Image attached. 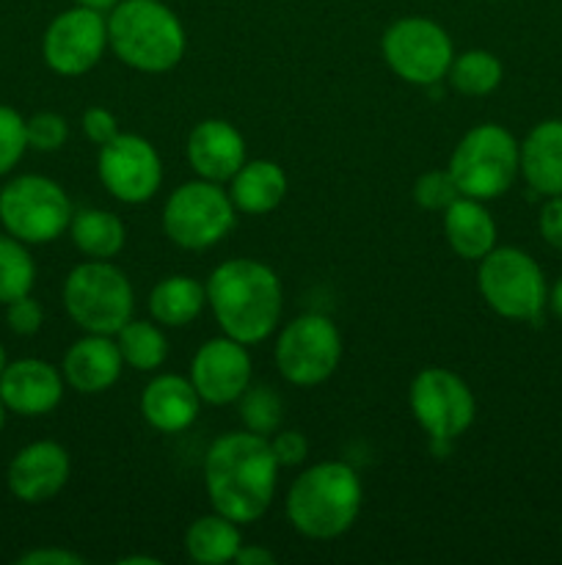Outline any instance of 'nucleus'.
Wrapping results in <instances>:
<instances>
[{
  "label": "nucleus",
  "instance_id": "f257e3e1",
  "mask_svg": "<svg viewBox=\"0 0 562 565\" xmlns=\"http://www.w3.org/2000/svg\"><path fill=\"white\" fill-rule=\"evenodd\" d=\"M279 461L270 441L251 430L218 436L204 456V489L209 505L237 524H251L273 505Z\"/></svg>",
  "mask_w": 562,
  "mask_h": 565
},
{
  "label": "nucleus",
  "instance_id": "f03ea898",
  "mask_svg": "<svg viewBox=\"0 0 562 565\" xmlns=\"http://www.w3.org/2000/svg\"><path fill=\"white\" fill-rule=\"evenodd\" d=\"M204 290L220 331L231 340L257 345L279 329L284 292L270 265L251 257L226 259L209 274Z\"/></svg>",
  "mask_w": 562,
  "mask_h": 565
},
{
  "label": "nucleus",
  "instance_id": "7ed1b4c3",
  "mask_svg": "<svg viewBox=\"0 0 562 565\" xmlns=\"http://www.w3.org/2000/svg\"><path fill=\"white\" fill-rule=\"evenodd\" d=\"M361 478L345 461L303 469L287 491V519L303 539L331 541L345 535L361 513Z\"/></svg>",
  "mask_w": 562,
  "mask_h": 565
},
{
  "label": "nucleus",
  "instance_id": "20e7f679",
  "mask_svg": "<svg viewBox=\"0 0 562 565\" xmlns=\"http://www.w3.org/2000/svg\"><path fill=\"white\" fill-rule=\"evenodd\" d=\"M108 47L130 70L163 75L185 58V25L163 0H119L108 11Z\"/></svg>",
  "mask_w": 562,
  "mask_h": 565
},
{
  "label": "nucleus",
  "instance_id": "39448f33",
  "mask_svg": "<svg viewBox=\"0 0 562 565\" xmlns=\"http://www.w3.org/2000/svg\"><path fill=\"white\" fill-rule=\"evenodd\" d=\"M64 309L86 334L114 337L136 312L130 279L110 259H86L64 279Z\"/></svg>",
  "mask_w": 562,
  "mask_h": 565
},
{
  "label": "nucleus",
  "instance_id": "423d86ee",
  "mask_svg": "<svg viewBox=\"0 0 562 565\" xmlns=\"http://www.w3.org/2000/svg\"><path fill=\"white\" fill-rule=\"evenodd\" d=\"M450 174L463 196L490 202L505 196L521 174V143L496 121L472 127L450 154Z\"/></svg>",
  "mask_w": 562,
  "mask_h": 565
},
{
  "label": "nucleus",
  "instance_id": "0eeeda50",
  "mask_svg": "<svg viewBox=\"0 0 562 565\" xmlns=\"http://www.w3.org/2000/svg\"><path fill=\"white\" fill-rule=\"evenodd\" d=\"M69 196L55 180L20 174L0 188V226L28 246L58 241L72 224Z\"/></svg>",
  "mask_w": 562,
  "mask_h": 565
},
{
  "label": "nucleus",
  "instance_id": "6e6552de",
  "mask_svg": "<svg viewBox=\"0 0 562 565\" xmlns=\"http://www.w3.org/2000/svg\"><path fill=\"white\" fill-rule=\"evenodd\" d=\"M477 290L505 320H538L549 303L543 270L516 246H496L479 259Z\"/></svg>",
  "mask_w": 562,
  "mask_h": 565
},
{
  "label": "nucleus",
  "instance_id": "1a4fd4ad",
  "mask_svg": "<svg viewBox=\"0 0 562 565\" xmlns=\"http://www.w3.org/2000/svg\"><path fill=\"white\" fill-rule=\"evenodd\" d=\"M237 207L231 204L229 191L220 182L191 180L182 182L163 207V232L174 246L187 252H204L215 246L231 232Z\"/></svg>",
  "mask_w": 562,
  "mask_h": 565
},
{
  "label": "nucleus",
  "instance_id": "9d476101",
  "mask_svg": "<svg viewBox=\"0 0 562 565\" xmlns=\"http://www.w3.org/2000/svg\"><path fill=\"white\" fill-rule=\"evenodd\" d=\"M408 406L419 428L433 441V450H446L477 417L474 392L461 375L446 367L419 370L408 386Z\"/></svg>",
  "mask_w": 562,
  "mask_h": 565
},
{
  "label": "nucleus",
  "instance_id": "9b49d317",
  "mask_svg": "<svg viewBox=\"0 0 562 565\" xmlns=\"http://www.w3.org/2000/svg\"><path fill=\"white\" fill-rule=\"evenodd\" d=\"M273 356L281 379L292 386H320L339 367L342 334L328 315H298L279 331Z\"/></svg>",
  "mask_w": 562,
  "mask_h": 565
},
{
  "label": "nucleus",
  "instance_id": "f8f14e48",
  "mask_svg": "<svg viewBox=\"0 0 562 565\" xmlns=\"http://www.w3.org/2000/svg\"><path fill=\"white\" fill-rule=\"evenodd\" d=\"M386 66L411 86H435L450 72L455 47L444 28L428 17H402L380 39Z\"/></svg>",
  "mask_w": 562,
  "mask_h": 565
},
{
  "label": "nucleus",
  "instance_id": "ddd939ff",
  "mask_svg": "<svg viewBox=\"0 0 562 565\" xmlns=\"http://www.w3.org/2000/svg\"><path fill=\"white\" fill-rule=\"evenodd\" d=\"M108 50V17L72 6L50 20L42 36V58L55 75L77 77L91 72Z\"/></svg>",
  "mask_w": 562,
  "mask_h": 565
},
{
  "label": "nucleus",
  "instance_id": "4468645a",
  "mask_svg": "<svg viewBox=\"0 0 562 565\" xmlns=\"http://www.w3.org/2000/svg\"><path fill=\"white\" fill-rule=\"evenodd\" d=\"M97 174L105 191L125 204H143L160 191L163 163L152 141L136 132H119L97 152Z\"/></svg>",
  "mask_w": 562,
  "mask_h": 565
},
{
  "label": "nucleus",
  "instance_id": "2eb2a0df",
  "mask_svg": "<svg viewBox=\"0 0 562 565\" xmlns=\"http://www.w3.org/2000/svg\"><path fill=\"white\" fill-rule=\"evenodd\" d=\"M202 403L209 406H229L240 401L242 392L251 386V356L248 345L231 337H213L191 359V375Z\"/></svg>",
  "mask_w": 562,
  "mask_h": 565
},
{
  "label": "nucleus",
  "instance_id": "dca6fc26",
  "mask_svg": "<svg viewBox=\"0 0 562 565\" xmlns=\"http://www.w3.org/2000/svg\"><path fill=\"white\" fill-rule=\"evenodd\" d=\"M69 452L58 441H31L11 458L6 469V486L11 497L25 505H42L58 497L69 483Z\"/></svg>",
  "mask_w": 562,
  "mask_h": 565
},
{
  "label": "nucleus",
  "instance_id": "f3484780",
  "mask_svg": "<svg viewBox=\"0 0 562 565\" xmlns=\"http://www.w3.org/2000/svg\"><path fill=\"white\" fill-rule=\"evenodd\" d=\"M64 375L44 359H17L0 375V401L20 417H44L64 401Z\"/></svg>",
  "mask_w": 562,
  "mask_h": 565
},
{
  "label": "nucleus",
  "instance_id": "a211bd4d",
  "mask_svg": "<svg viewBox=\"0 0 562 565\" xmlns=\"http://www.w3.org/2000/svg\"><path fill=\"white\" fill-rule=\"evenodd\" d=\"M187 163L202 180L229 182L246 163V138L231 121L204 119L187 136Z\"/></svg>",
  "mask_w": 562,
  "mask_h": 565
},
{
  "label": "nucleus",
  "instance_id": "6ab92c4d",
  "mask_svg": "<svg viewBox=\"0 0 562 565\" xmlns=\"http://www.w3.org/2000/svg\"><path fill=\"white\" fill-rule=\"evenodd\" d=\"M125 359L110 334H86L69 345L61 364L66 386L80 395H102L119 381Z\"/></svg>",
  "mask_w": 562,
  "mask_h": 565
},
{
  "label": "nucleus",
  "instance_id": "aec40b11",
  "mask_svg": "<svg viewBox=\"0 0 562 565\" xmlns=\"http://www.w3.org/2000/svg\"><path fill=\"white\" fill-rule=\"evenodd\" d=\"M138 408H141V417L147 419L149 428L160 430V434H180L196 423L202 397H198L191 379L165 373L143 386Z\"/></svg>",
  "mask_w": 562,
  "mask_h": 565
},
{
  "label": "nucleus",
  "instance_id": "412c9836",
  "mask_svg": "<svg viewBox=\"0 0 562 565\" xmlns=\"http://www.w3.org/2000/svg\"><path fill=\"white\" fill-rule=\"evenodd\" d=\"M521 177L540 196H562V119H545L527 132Z\"/></svg>",
  "mask_w": 562,
  "mask_h": 565
},
{
  "label": "nucleus",
  "instance_id": "4be33fe9",
  "mask_svg": "<svg viewBox=\"0 0 562 565\" xmlns=\"http://www.w3.org/2000/svg\"><path fill=\"white\" fill-rule=\"evenodd\" d=\"M444 235L457 257L479 263L490 248H496V221L485 207V202L472 196H457L444 210Z\"/></svg>",
  "mask_w": 562,
  "mask_h": 565
},
{
  "label": "nucleus",
  "instance_id": "5701e85b",
  "mask_svg": "<svg viewBox=\"0 0 562 565\" xmlns=\"http://www.w3.org/2000/svg\"><path fill=\"white\" fill-rule=\"evenodd\" d=\"M226 191L237 213L268 215L284 202L287 174L275 160H246L229 180Z\"/></svg>",
  "mask_w": 562,
  "mask_h": 565
},
{
  "label": "nucleus",
  "instance_id": "b1692460",
  "mask_svg": "<svg viewBox=\"0 0 562 565\" xmlns=\"http://www.w3.org/2000/svg\"><path fill=\"white\" fill-rule=\"evenodd\" d=\"M207 303V290L196 279L185 274H174L160 279L149 292V315L154 323L165 329H182L202 315Z\"/></svg>",
  "mask_w": 562,
  "mask_h": 565
},
{
  "label": "nucleus",
  "instance_id": "393cba45",
  "mask_svg": "<svg viewBox=\"0 0 562 565\" xmlns=\"http://www.w3.org/2000/svg\"><path fill=\"white\" fill-rule=\"evenodd\" d=\"M242 546L240 524L220 516L218 511L198 516L185 530V552L198 565H224L235 563L237 550Z\"/></svg>",
  "mask_w": 562,
  "mask_h": 565
},
{
  "label": "nucleus",
  "instance_id": "a878e982",
  "mask_svg": "<svg viewBox=\"0 0 562 565\" xmlns=\"http://www.w3.org/2000/svg\"><path fill=\"white\" fill-rule=\"evenodd\" d=\"M69 237L88 259H114L127 243V226L108 210L86 207L72 215Z\"/></svg>",
  "mask_w": 562,
  "mask_h": 565
},
{
  "label": "nucleus",
  "instance_id": "bb28decb",
  "mask_svg": "<svg viewBox=\"0 0 562 565\" xmlns=\"http://www.w3.org/2000/svg\"><path fill=\"white\" fill-rule=\"evenodd\" d=\"M114 337L125 364L138 373H152L169 359V340L154 320H127Z\"/></svg>",
  "mask_w": 562,
  "mask_h": 565
},
{
  "label": "nucleus",
  "instance_id": "cd10ccee",
  "mask_svg": "<svg viewBox=\"0 0 562 565\" xmlns=\"http://www.w3.org/2000/svg\"><path fill=\"white\" fill-rule=\"evenodd\" d=\"M505 77V66L490 50H466L455 55L446 72V81L463 97H485L496 92Z\"/></svg>",
  "mask_w": 562,
  "mask_h": 565
},
{
  "label": "nucleus",
  "instance_id": "c85d7f7f",
  "mask_svg": "<svg viewBox=\"0 0 562 565\" xmlns=\"http://www.w3.org/2000/svg\"><path fill=\"white\" fill-rule=\"evenodd\" d=\"M36 281V263H33L28 243L17 241L9 232L0 235V303H11L28 296Z\"/></svg>",
  "mask_w": 562,
  "mask_h": 565
},
{
  "label": "nucleus",
  "instance_id": "c756f323",
  "mask_svg": "<svg viewBox=\"0 0 562 565\" xmlns=\"http://www.w3.org/2000/svg\"><path fill=\"white\" fill-rule=\"evenodd\" d=\"M237 403H240L242 425L251 434H259L268 439V436H273L281 428L284 406H281V397L270 386H248Z\"/></svg>",
  "mask_w": 562,
  "mask_h": 565
},
{
  "label": "nucleus",
  "instance_id": "7c9ffc66",
  "mask_svg": "<svg viewBox=\"0 0 562 565\" xmlns=\"http://www.w3.org/2000/svg\"><path fill=\"white\" fill-rule=\"evenodd\" d=\"M413 202L419 204L428 213H444L457 196H463L461 188H457L455 177L450 174V169H430L413 182Z\"/></svg>",
  "mask_w": 562,
  "mask_h": 565
},
{
  "label": "nucleus",
  "instance_id": "2f4dec72",
  "mask_svg": "<svg viewBox=\"0 0 562 565\" xmlns=\"http://www.w3.org/2000/svg\"><path fill=\"white\" fill-rule=\"evenodd\" d=\"M28 152L25 119L20 110L0 103V177L9 174Z\"/></svg>",
  "mask_w": 562,
  "mask_h": 565
},
{
  "label": "nucleus",
  "instance_id": "473e14b6",
  "mask_svg": "<svg viewBox=\"0 0 562 565\" xmlns=\"http://www.w3.org/2000/svg\"><path fill=\"white\" fill-rule=\"evenodd\" d=\"M25 136H28V149H36V152H58L61 147L69 138V125L61 114L53 110H42V114H33L31 119H25Z\"/></svg>",
  "mask_w": 562,
  "mask_h": 565
},
{
  "label": "nucleus",
  "instance_id": "72a5a7b5",
  "mask_svg": "<svg viewBox=\"0 0 562 565\" xmlns=\"http://www.w3.org/2000/svg\"><path fill=\"white\" fill-rule=\"evenodd\" d=\"M6 323L14 334L20 337H33L44 323V309L36 298H31V292L17 301L6 303Z\"/></svg>",
  "mask_w": 562,
  "mask_h": 565
},
{
  "label": "nucleus",
  "instance_id": "f704fd0d",
  "mask_svg": "<svg viewBox=\"0 0 562 565\" xmlns=\"http://www.w3.org/2000/svg\"><path fill=\"white\" fill-rule=\"evenodd\" d=\"M80 121L86 138L91 143H97V147H102V143L114 141V138L119 136V119H116L108 108H102V105H91V108L83 110Z\"/></svg>",
  "mask_w": 562,
  "mask_h": 565
},
{
  "label": "nucleus",
  "instance_id": "c9c22d12",
  "mask_svg": "<svg viewBox=\"0 0 562 565\" xmlns=\"http://www.w3.org/2000/svg\"><path fill=\"white\" fill-rule=\"evenodd\" d=\"M268 441L279 467H298V463H303V458H306L309 452L306 436L298 434V430L279 428L273 436H268Z\"/></svg>",
  "mask_w": 562,
  "mask_h": 565
},
{
  "label": "nucleus",
  "instance_id": "e433bc0d",
  "mask_svg": "<svg viewBox=\"0 0 562 565\" xmlns=\"http://www.w3.org/2000/svg\"><path fill=\"white\" fill-rule=\"evenodd\" d=\"M538 230L551 248L562 252V196H549V202L540 207Z\"/></svg>",
  "mask_w": 562,
  "mask_h": 565
},
{
  "label": "nucleus",
  "instance_id": "4c0bfd02",
  "mask_svg": "<svg viewBox=\"0 0 562 565\" xmlns=\"http://www.w3.org/2000/svg\"><path fill=\"white\" fill-rule=\"evenodd\" d=\"M80 555L69 550H61V546H39V550L25 552V555L17 557V565H83Z\"/></svg>",
  "mask_w": 562,
  "mask_h": 565
},
{
  "label": "nucleus",
  "instance_id": "58836bf2",
  "mask_svg": "<svg viewBox=\"0 0 562 565\" xmlns=\"http://www.w3.org/2000/svg\"><path fill=\"white\" fill-rule=\"evenodd\" d=\"M235 563L237 565H273L275 555L270 550H264V546H246V544H242L240 550H237Z\"/></svg>",
  "mask_w": 562,
  "mask_h": 565
},
{
  "label": "nucleus",
  "instance_id": "ea45409f",
  "mask_svg": "<svg viewBox=\"0 0 562 565\" xmlns=\"http://www.w3.org/2000/svg\"><path fill=\"white\" fill-rule=\"evenodd\" d=\"M549 307H551V312L562 320V276L554 281V287L549 290Z\"/></svg>",
  "mask_w": 562,
  "mask_h": 565
},
{
  "label": "nucleus",
  "instance_id": "a19ab883",
  "mask_svg": "<svg viewBox=\"0 0 562 565\" xmlns=\"http://www.w3.org/2000/svg\"><path fill=\"white\" fill-rule=\"evenodd\" d=\"M75 6H86V9H94V11H102V14H108L110 9H114L119 0H72Z\"/></svg>",
  "mask_w": 562,
  "mask_h": 565
},
{
  "label": "nucleus",
  "instance_id": "79ce46f5",
  "mask_svg": "<svg viewBox=\"0 0 562 565\" xmlns=\"http://www.w3.org/2000/svg\"><path fill=\"white\" fill-rule=\"evenodd\" d=\"M121 565H160L158 557H147V555H130V557H121Z\"/></svg>",
  "mask_w": 562,
  "mask_h": 565
},
{
  "label": "nucleus",
  "instance_id": "37998d69",
  "mask_svg": "<svg viewBox=\"0 0 562 565\" xmlns=\"http://www.w3.org/2000/svg\"><path fill=\"white\" fill-rule=\"evenodd\" d=\"M6 364H9V356H6V348H3V342H0V375H3Z\"/></svg>",
  "mask_w": 562,
  "mask_h": 565
},
{
  "label": "nucleus",
  "instance_id": "c03bdc74",
  "mask_svg": "<svg viewBox=\"0 0 562 565\" xmlns=\"http://www.w3.org/2000/svg\"><path fill=\"white\" fill-rule=\"evenodd\" d=\"M3 425H6V406L3 401H0V430H3Z\"/></svg>",
  "mask_w": 562,
  "mask_h": 565
}]
</instances>
